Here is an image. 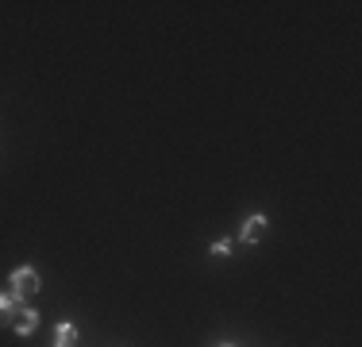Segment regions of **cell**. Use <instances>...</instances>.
<instances>
[{"label":"cell","mask_w":362,"mask_h":347,"mask_svg":"<svg viewBox=\"0 0 362 347\" xmlns=\"http://www.w3.org/2000/svg\"><path fill=\"white\" fill-rule=\"evenodd\" d=\"M8 285H12L8 293H12V297L20 301V305H28V301L39 293V271H31V266H20V271H12Z\"/></svg>","instance_id":"1"},{"label":"cell","mask_w":362,"mask_h":347,"mask_svg":"<svg viewBox=\"0 0 362 347\" xmlns=\"http://www.w3.org/2000/svg\"><path fill=\"white\" fill-rule=\"evenodd\" d=\"M8 324H12L16 336H31V332L39 328V312L31 309V305H20V309L12 312V317H8Z\"/></svg>","instance_id":"2"},{"label":"cell","mask_w":362,"mask_h":347,"mask_svg":"<svg viewBox=\"0 0 362 347\" xmlns=\"http://www.w3.org/2000/svg\"><path fill=\"white\" fill-rule=\"evenodd\" d=\"M266 224H270V220H266V212L247 216V220H243V232H239V239H243V243H258V239L266 236Z\"/></svg>","instance_id":"3"},{"label":"cell","mask_w":362,"mask_h":347,"mask_svg":"<svg viewBox=\"0 0 362 347\" xmlns=\"http://www.w3.org/2000/svg\"><path fill=\"white\" fill-rule=\"evenodd\" d=\"M54 347H77V328L74 324H58L54 328Z\"/></svg>","instance_id":"4"},{"label":"cell","mask_w":362,"mask_h":347,"mask_svg":"<svg viewBox=\"0 0 362 347\" xmlns=\"http://www.w3.org/2000/svg\"><path fill=\"white\" fill-rule=\"evenodd\" d=\"M16 309H20V301H16L12 293H0V320H8Z\"/></svg>","instance_id":"5"},{"label":"cell","mask_w":362,"mask_h":347,"mask_svg":"<svg viewBox=\"0 0 362 347\" xmlns=\"http://www.w3.org/2000/svg\"><path fill=\"white\" fill-rule=\"evenodd\" d=\"M231 247H235V243H231V239H216V243H212L209 251H212V255H220V258H223V255H231Z\"/></svg>","instance_id":"6"},{"label":"cell","mask_w":362,"mask_h":347,"mask_svg":"<svg viewBox=\"0 0 362 347\" xmlns=\"http://www.w3.org/2000/svg\"><path fill=\"white\" fill-rule=\"evenodd\" d=\"M216 347H235V343H216Z\"/></svg>","instance_id":"7"}]
</instances>
